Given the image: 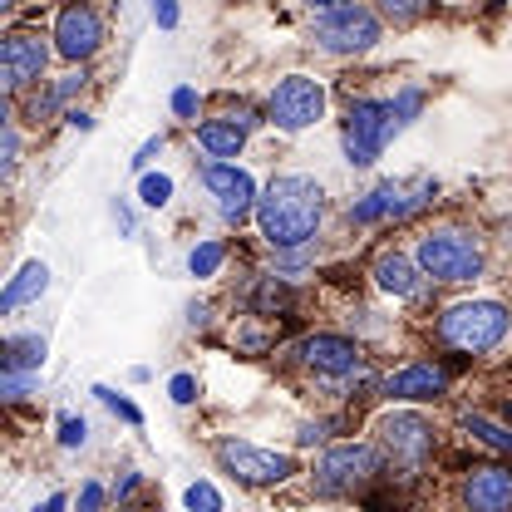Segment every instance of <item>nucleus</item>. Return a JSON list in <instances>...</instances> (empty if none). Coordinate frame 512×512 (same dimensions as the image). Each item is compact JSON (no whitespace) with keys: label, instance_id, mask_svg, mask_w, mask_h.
Instances as JSON below:
<instances>
[{"label":"nucleus","instance_id":"30","mask_svg":"<svg viewBox=\"0 0 512 512\" xmlns=\"http://www.w3.org/2000/svg\"><path fill=\"white\" fill-rule=\"evenodd\" d=\"M192 389H197V384H192V375H178V380H173V399H178V404H192V399H197Z\"/></svg>","mask_w":512,"mask_h":512},{"label":"nucleus","instance_id":"11","mask_svg":"<svg viewBox=\"0 0 512 512\" xmlns=\"http://www.w3.org/2000/svg\"><path fill=\"white\" fill-rule=\"evenodd\" d=\"M55 40H60V55L64 60H89L99 45H104V25L89 5H69L55 25Z\"/></svg>","mask_w":512,"mask_h":512},{"label":"nucleus","instance_id":"28","mask_svg":"<svg viewBox=\"0 0 512 512\" xmlns=\"http://www.w3.org/2000/svg\"><path fill=\"white\" fill-rule=\"evenodd\" d=\"M153 20H158L163 30H173V25H178V0H153Z\"/></svg>","mask_w":512,"mask_h":512},{"label":"nucleus","instance_id":"31","mask_svg":"<svg viewBox=\"0 0 512 512\" xmlns=\"http://www.w3.org/2000/svg\"><path fill=\"white\" fill-rule=\"evenodd\" d=\"M173 109H178L183 119H188V114H197V94H192V89H178V94H173Z\"/></svg>","mask_w":512,"mask_h":512},{"label":"nucleus","instance_id":"27","mask_svg":"<svg viewBox=\"0 0 512 512\" xmlns=\"http://www.w3.org/2000/svg\"><path fill=\"white\" fill-rule=\"evenodd\" d=\"M419 104H424V94H419V89H404V94L394 99V109H399V119H404V124L419 114Z\"/></svg>","mask_w":512,"mask_h":512},{"label":"nucleus","instance_id":"21","mask_svg":"<svg viewBox=\"0 0 512 512\" xmlns=\"http://www.w3.org/2000/svg\"><path fill=\"white\" fill-rule=\"evenodd\" d=\"M183 503L192 512H222V493L212 488V483H192L188 493H183Z\"/></svg>","mask_w":512,"mask_h":512},{"label":"nucleus","instance_id":"7","mask_svg":"<svg viewBox=\"0 0 512 512\" xmlns=\"http://www.w3.org/2000/svg\"><path fill=\"white\" fill-rule=\"evenodd\" d=\"M375 468L380 458L370 444H340L316 463V488L320 493H360L375 478Z\"/></svg>","mask_w":512,"mask_h":512},{"label":"nucleus","instance_id":"15","mask_svg":"<svg viewBox=\"0 0 512 512\" xmlns=\"http://www.w3.org/2000/svg\"><path fill=\"white\" fill-rule=\"evenodd\" d=\"M444 384H448L444 365H409V370L389 375L384 394L389 399H434V394H444Z\"/></svg>","mask_w":512,"mask_h":512},{"label":"nucleus","instance_id":"10","mask_svg":"<svg viewBox=\"0 0 512 512\" xmlns=\"http://www.w3.org/2000/svg\"><path fill=\"white\" fill-rule=\"evenodd\" d=\"M202 183L217 197V212H222L227 222H247V212H252V202H256V183L242 168H232V163H207Z\"/></svg>","mask_w":512,"mask_h":512},{"label":"nucleus","instance_id":"29","mask_svg":"<svg viewBox=\"0 0 512 512\" xmlns=\"http://www.w3.org/2000/svg\"><path fill=\"white\" fill-rule=\"evenodd\" d=\"M104 508V488L99 483H84V493H79V512H99Z\"/></svg>","mask_w":512,"mask_h":512},{"label":"nucleus","instance_id":"3","mask_svg":"<svg viewBox=\"0 0 512 512\" xmlns=\"http://www.w3.org/2000/svg\"><path fill=\"white\" fill-rule=\"evenodd\" d=\"M404 124L394 99H360L350 104V119H345V158L355 168H370L384 153V143L394 138V128Z\"/></svg>","mask_w":512,"mask_h":512},{"label":"nucleus","instance_id":"2","mask_svg":"<svg viewBox=\"0 0 512 512\" xmlns=\"http://www.w3.org/2000/svg\"><path fill=\"white\" fill-rule=\"evenodd\" d=\"M508 335V311L498 301H458L439 320V340L463 350V355H483Z\"/></svg>","mask_w":512,"mask_h":512},{"label":"nucleus","instance_id":"24","mask_svg":"<svg viewBox=\"0 0 512 512\" xmlns=\"http://www.w3.org/2000/svg\"><path fill=\"white\" fill-rule=\"evenodd\" d=\"M143 202H148V207H163V202H168V197H173V178H163V173H158V178H153V173H148V178H143Z\"/></svg>","mask_w":512,"mask_h":512},{"label":"nucleus","instance_id":"16","mask_svg":"<svg viewBox=\"0 0 512 512\" xmlns=\"http://www.w3.org/2000/svg\"><path fill=\"white\" fill-rule=\"evenodd\" d=\"M45 286H50V266H45V261H25V266L10 276V286H5V296H0V311H15V306H25V301H40Z\"/></svg>","mask_w":512,"mask_h":512},{"label":"nucleus","instance_id":"23","mask_svg":"<svg viewBox=\"0 0 512 512\" xmlns=\"http://www.w3.org/2000/svg\"><path fill=\"white\" fill-rule=\"evenodd\" d=\"M188 266H192V276H212V271L222 266V247H217V242H207V247H197V252L188 256Z\"/></svg>","mask_w":512,"mask_h":512},{"label":"nucleus","instance_id":"19","mask_svg":"<svg viewBox=\"0 0 512 512\" xmlns=\"http://www.w3.org/2000/svg\"><path fill=\"white\" fill-rule=\"evenodd\" d=\"M45 365V340L40 335H20L5 345V370H40Z\"/></svg>","mask_w":512,"mask_h":512},{"label":"nucleus","instance_id":"1","mask_svg":"<svg viewBox=\"0 0 512 512\" xmlns=\"http://www.w3.org/2000/svg\"><path fill=\"white\" fill-rule=\"evenodd\" d=\"M320 217H325V192L316 178H301V173H286L276 178L266 197H256V222H261V237L276 247V252H291V247H306L316 237Z\"/></svg>","mask_w":512,"mask_h":512},{"label":"nucleus","instance_id":"4","mask_svg":"<svg viewBox=\"0 0 512 512\" xmlns=\"http://www.w3.org/2000/svg\"><path fill=\"white\" fill-rule=\"evenodd\" d=\"M266 114H271V124L286 128V133H301V128L320 124L325 119V89H320V79H311V74L281 79L271 89V99H266Z\"/></svg>","mask_w":512,"mask_h":512},{"label":"nucleus","instance_id":"14","mask_svg":"<svg viewBox=\"0 0 512 512\" xmlns=\"http://www.w3.org/2000/svg\"><path fill=\"white\" fill-rule=\"evenodd\" d=\"M301 360L316 375H350V370H360V345H350L345 335H311L301 345Z\"/></svg>","mask_w":512,"mask_h":512},{"label":"nucleus","instance_id":"26","mask_svg":"<svg viewBox=\"0 0 512 512\" xmlns=\"http://www.w3.org/2000/svg\"><path fill=\"white\" fill-rule=\"evenodd\" d=\"M84 439H89V424H84V419H74V414H69V419H60V444L64 448H79Z\"/></svg>","mask_w":512,"mask_h":512},{"label":"nucleus","instance_id":"8","mask_svg":"<svg viewBox=\"0 0 512 512\" xmlns=\"http://www.w3.org/2000/svg\"><path fill=\"white\" fill-rule=\"evenodd\" d=\"M316 40L320 50H330V55H360V50H370L380 40V20L370 10H360V5H345V10L320 15Z\"/></svg>","mask_w":512,"mask_h":512},{"label":"nucleus","instance_id":"12","mask_svg":"<svg viewBox=\"0 0 512 512\" xmlns=\"http://www.w3.org/2000/svg\"><path fill=\"white\" fill-rule=\"evenodd\" d=\"M45 60H50V50H45L35 35H10L5 50H0V79H5V89L20 94L30 79H40Z\"/></svg>","mask_w":512,"mask_h":512},{"label":"nucleus","instance_id":"35","mask_svg":"<svg viewBox=\"0 0 512 512\" xmlns=\"http://www.w3.org/2000/svg\"><path fill=\"white\" fill-rule=\"evenodd\" d=\"M35 512H64V498H50V503H40Z\"/></svg>","mask_w":512,"mask_h":512},{"label":"nucleus","instance_id":"32","mask_svg":"<svg viewBox=\"0 0 512 512\" xmlns=\"http://www.w3.org/2000/svg\"><path fill=\"white\" fill-rule=\"evenodd\" d=\"M158 148H163V138H148V143L138 148V158H133V168H143V163H148V158H153Z\"/></svg>","mask_w":512,"mask_h":512},{"label":"nucleus","instance_id":"18","mask_svg":"<svg viewBox=\"0 0 512 512\" xmlns=\"http://www.w3.org/2000/svg\"><path fill=\"white\" fill-rule=\"evenodd\" d=\"M375 281H380L389 296H409V291H414V266H409V256L384 252L380 261H375Z\"/></svg>","mask_w":512,"mask_h":512},{"label":"nucleus","instance_id":"33","mask_svg":"<svg viewBox=\"0 0 512 512\" xmlns=\"http://www.w3.org/2000/svg\"><path fill=\"white\" fill-rule=\"evenodd\" d=\"M345 5H355V0H311V10H316V15H330V10H345Z\"/></svg>","mask_w":512,"mask_h":512},{"label":"nucleus","instance_id":"6","mask_svg":"<svg viewBox=\"0 0 512 512\" xmlns=\"http://www.w3.org/2000/svg\"><path fill=\"white\" fill-rule=\"evenodd\" d=\"M419 266L439 281H473L483 271V252L463 232H434L419 242Z\"/></svg>","mask_w":512,"mask_h":512},{"label":"nucleus","instance_id":"34","mask_svg":"<svg viewBox=\"0 0 512 512\" xmlns=\"http://www.w3.org/2000/svg\"><path fill=\"white\" fill-rule=\"evenodd\" d=\"M69 128H79V133H89V128H94V119H89V114H69Z\"/></svg>","mask_w":512,"mask_h":512},{"label":"nucleus","instance_id":"25","mask_svg":"<svg viewBox=\"0 0 512 512\" xmlns=\"http://www.w3.org/2000/svg\"><path fill=\"white\" fill-rule=\"evenodd\" d=\"M94 394H99V399H104V404H109V409H114L119 419H128V424H143V414H138V404H128V399H119L114 389H104V384H99Z\"/></svg>","mask_w":512,"mask_h":512},{"label":"nucleus","instance_id":"17","mask_svg":"<svg viewBox=\"0 0 512 512\" xmlns=\"http://www.w3.org/2000/svg\"><path fill=\"white\" fill-rule=\"evenodd\" d=\"M242 138H247V128L237 124V119H227V124H202L197 128V143L212 153V158H237L242 153Z\"/></svg>","mask_w":512,"mask_h":512},{"label":"nucleus","instance_id":"5","mask_svg":"<svg viewBox=\"0 0 512 512\" xmlns=\"http://www.w3.org/2000/svg\"><path fill=\"white\" fill-rule=\"evenodd\" d=\"M217 463H222V468H227L232 478L252 483V488H271V483H286V478L296 473L291 453H276V448H256V444H242V439H222V444H217Z\"/></svg>","mask_w":512,"mask_h":512},{"label":"nucleus","instance_id":"13","mask_svg":"<svg viewBox=\"0 0 512 512\" xmlns=\"http://www.w3.org/2000/svg\"><path fill=\"white\" fill-rule=\"evenodd\" d=\"M463 508L468 512H512V468H473L463 483Z\"/></svg>","mask_w":512,"mask_h":512},{"label":"nucleus","instance_id":"20","mask_svg":"<svg viewBox=\"0 0 512 512\" xmlns=\"http://www.w3.org/2000/svg\"><path fill=\"white\" fill-rule=\"evenodd\" d=\"M463 429H468V434H478L483 444H493V448H512L508 429H503V424H493V419H483V414H463Z\"/></svg>","mask_w":512,"mask_h":512},{"label":"nucleus","instance_id":"9","mask_svg":"<svg viewBox=\"0 0 512 512\" xmlns=\"http://www.w3.org/2000/svg\"><path fill=\"white\" fill-rule=\"evenodd\" d=\"M380 444L389 448L394 463L404 468H424V458L434 453V424L419 414H389L380 424Z\"/></svg>","mask_w":512,"mask_h":512},{"label":"nucleus","instance_id":"22","mask_svg":"<svg viewBox=\"0 0 512 512\" xmlns=\"http://www.w3.org/2000/svg\"><path fill=\"white\" fill-rule=\"evenodd\" d=\"M380 10L394 25H409V20H419V15L429 10V0H380Z\"/></svg>","mask_w":512,"mask_h":512}]
</instances>
